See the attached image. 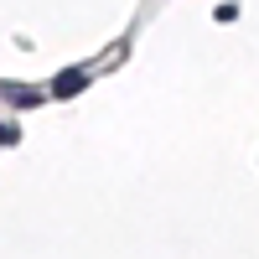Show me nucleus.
<instances>
[{
    "label": "nucleus",
    "mask_w": 259,
    "mask_h": 259,
    "mask_svg": "<svg viewBox=\"0 0 259 259\" xmlns=\"http://www.w3.org/2000/svg\"><path fill=\"white\" fill-rule=\"evenodd\" d=\"M83 89H89V73H83V68H68V73L52 78V94H57V99H73V94H83Z\"/></svg>",
    "instance_id": "nucleus-1"
},
{
    "label": "nucleus",
    "mask_w": 259,
    "mask_h": 259,
    "mask_svg": "<svg viewBox=\"0 0 259 259\" xmlns=\"http://www.w3.org/2000/svg\"><path fill=\"white\" fill-rule=\"evenodd\" d=\"M6 99H11V104H36L41 94H36V89H16V83H11V89H6Z\"/></svg>",
    "instance_id": "nucleus-2"
}]
</instances>
